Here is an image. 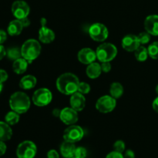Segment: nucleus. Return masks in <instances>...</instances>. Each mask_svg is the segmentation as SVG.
<instances>
[{
	"mask_svg": "<svg viewBox=\"0 0 158 158\" xmlns=\"http://www.w3.org/2000/svg\"><path fill=\"white\" fill-rule=\"evenodd\" d=\"M23 29V26L19 19L12 20L9 23L7 28V32L11 36L19 35L22 32Z\"/></svg>",
	"mask_w": 158,
	"mask_h": 158,
	"instance_id": "18",
	"label": "nucleus"
},
{
	"mask_svg": "<svg viewBox=\"0 0 158 158\" xmlns=\"http://www.w3.org/2000/svg\"><path fill=\"white\" fill-rule=\"evenodd\" d=\"M140 46V43L137 35H127L122 40V46L128 52H134Z\"/></svg>",
	"mask_w": 158,
	"mask_h": 158,
	"instance_id": "14",
	"label": "nucleus"
},
{
	"mask_svg": "<svg viewBox=\"0 0 158 158\" xmlns=\"http://www.w3.org/2000/svg\"><path fill=\"white\" fill-rule=\"evenodd\" d=\"M152 106H153V109H154V110L156 111L157 113H158V97L154 100V102H153Z\"/></svg>",
	"mask_w": 158,
	"mask_h": 158,
	"instance_id": "41",
	"label": "nucleus"
},
{
	"mask_svg": "<svg viewBox=\"0 0 158 158\" xmlns=\"http://www.w3.org/2000/svg\"><path fill=\"white\" fill-rule=\"evenodd\" d=\"M7 40V33L2 29H0V45H2Z\"/></svg>",
	"mask_w": 158,
	"mask_h": 158,
	"instance_id": "35",
	"label": "nucleus"
},
{
	"mask_svg": "<svg viewBox=\"0 0 158 158\" xmlns=\"http://www.w3.org/2000/svg\"><path fill=\"white\" fill-rule=\"evenodd\" d=\"M78 60L83 64H90L95 62L97 60V54L95 51L91 49L90 48H83L79 51L77 54Z\"/></svg>",
	"mask_w": 158,
	"mask_h": 158,
	"instance_id": "13",
	"label": "nucleus"
},
{
	"mask_svg": "<svg viewBox=\"0 0 158 158\" xmlns=\"http://www.w3.org/2000/svg\"><path fill=\"white\" fill-rule=\"evenodd\" d=\"M55 32L46 26V19H41V27L39 30V40L41 43L49 44L55 40Z\"/></svg>",
	"mask_w": 158,
	"mask_h": 158,
	"instance_id": "11",
	"label": "nucleus"
},
{
	"mask_svg": "<svg viewBox=\"0 0 158 158\" xmlns=\"http://www.w3.org/2000/svg\"><path fill=\"white\" fill-rule=\"evenodd\" d=\"M12 15L16 18V19H23L26 18L30 12V8L29 5L25 1L18 0L12 3Z\"/></svg>",
	"mask_w": 158,
	"mask_h": 158,
	"instance_id": "10",
	"label": "nucleus"
},
{
	"mask_svg": "<svg viewBox=\"0 0 158 158\" xmlns=\"http://www.w3.org/2000/svg\"><path fill=\"white\" fill-rule=\"evenodd\" d=\"M5 121L9 125H15L19 121V114L15 111H10L5 117Z\"/></svg>",
	"mask_w": 158,
	"mask_h": 158,
	"instance_id": "25",
	"label": "nucleus"
},
{
	"mask_svg": "<svg viewBox=\"0 0 158 158\" xmlns=\"http://www.w3.org/2000/svg\"><path fill=\"white\" fill-rule=\"evenodd\" d=\"M124 158H135V154L131 150H127L124 154Z\"/></svg>",
	"mask_w": 158,
	"mask_h": 158,
	"instance_id": "38",
	"label": "nucleus"
},
{
	"mask_svg": "<svg viewBox=\"0 0 158 158\" xmlns=\"http://www.w3.org/2000/svg\"><path fill=\"white\" fill-rule=\"evenodd\" d=\"M20 21H21L23 27H27V26H29V25H30V21H29V19H28L27 17H26V18L23 19H20Z\"/></svg>",
	"mask_w": 158,
	"mask_h": 158,
	"instance_id": "40",
	"label": "nucleus"
},
{
	"mask_svg": "<svg viewBox=\"0 0 158 158\" xmlns=\"http://www.w3.org/2000/svg\"><path fill=\"white\" fill-rule=\"evenodd\" d=\"M89 35L94 41L103 42L107 39L109 32L106 26L102 23H97L89 27Z\"/></svg>",
	"mask_w": 158,
	"mask_h": 158,
	"instance_id": "7",
	"label": "nucleus"
},
{
	"mask_svg": "<svg viewBox=\"0 0 158 158\" xmlns=\"http://www.w3.org/2000/svg\"><path fill=\"white\" fill-rule=\"evenodd\" d=\"M69 102H70L71 107L77 112L83 110L86 106V98L83 94L79 92H76L71 95Z\"/></svg>",
	"mask_w": 158,
	"mask_h": 158,
	"instance_id": "16",
	"label": "nucleus"
},
{
	"mask_svg": "<svg viewBox=\"0 0 158 158\" xmlns=\"http://www.w3.org/2000/svg\"><path fill=\"white\" fill-rule=\"evenodd\" d=\"M47 158H60L58 152L55 150H50L47 153Z\"/></svg>",
	"mask_w": 158,
	"mask_h": 158,
	"instance_id": "36",
	"label": "nucleus"
},
{
	"mask_svg": "<svg viewBox=\"0 0 158 158\" xmlns=\"http://www.w3.org/2000/svg\"><path fill=\"white\" fill-rule=\"evenodd\" d=\"M134 52H135L134 56H135V58L137 59V61L144 62L148 60V57L149 56V54H148V49L146 47H144V46H140Z\"/></svg>",
	"mask_w": 158,
	"mask_h": 158,
	"instance_id": "24",
	"label": "nucleus"
},
{
	"mask_svg": "<svg viewBox=\"0 0 158 158\" xmlns=\"http://www.w3.org/2000/svg\"><path fill=\"white\" fill-rule=\"evenodd\" d=\"M30 99L23 92H15L10 97L9 106L12 110L22 114L27 112L30 108Z\"/></svg>",
	"mask_w": 158,
	"mask_h": 158,
	"instance_id": "2",
	"label": "nucleus"
},
{
	"mask_svg": "<svg viewBox=\"0 0 158 158\" xmlns=\"http://www.w3.org/2000/svg\"><path fill=\"white\" fill-rule=\"evenodd\" d=\"M22 57L31 63L40 56L41 52V45L37 40L30 39L25 42L21 47Z\"/></svg>",
	"mask_w": 158,
	"mask_h": 158,
	"instance_id": "3",
	"label": "nucleus"
},
{
	"mask_svg": "<svg viewBox=\"0 0 158 158\" xmlns=\"http://www.w3.org/2000/svg\"><path fill=\"white\" fill-rule=\"evenodd\" d=\"M86 73L89 78L97 79V77H100L102 73L101 66L99 63L94 62V63L88 65Z\"/></svg>",
	"mask_w": 158,
	"mask_h": 158,
	"instance_id": "21",
	"label": "nucleus"
},
{
	"mask_svg": "<svg viewBox=\"0 0 158 158\" xmlns=\"http://www.w3.org/2000/svg\"><path fill=\"white\" fill-rule=\"evenodd\" d=\"M156 93L158 94V85L157 86H156Z\"/></svg>",
	"mask_w": 158,
	"mask_h": 158,
	"instance_id": "43",
	"label": "nucleus"
},
{
	"mask_svg": "<svg viewBox=\"0 0 158 158\" xmlns=\"http://www.w3.org/2000/svg\"><path fill=\"white\" fill-rule=\"evenodd\" d=\"M117 106L116 99L112 96L105 95L100 97L96 103V109L103 114L112 112Z\"/></svg>",
	"mask_w": 158,
	"mask_h": 158,
	"instance_id": "9",
	"label": "nucleus"
},
{
	"mask_svg": "<svg viewBox=\"0 0 158 158\" xmlns=\"http://www.w3.org/2000/svg\"><path fill=\"white\" fill-rule=\"evenodd\" d=\"M36 153V145L30 140H25L20 143L16 150L18 158H34Z\"/></svg>",
	"mask_w": 158,
	"mask_h": 158,
	"instance_id": "5",
	"label": "nucleus"
},
{
	"mask_svg": "<svg viewBox=\"0 0 158 158\" xmlns=\"http://www.w3.org/2000/svg\"><path fill=\"white\" fill-rule=\"evenodd\" d=\"M28 64H29V63H28L27 60L23 57H21V58L18 59L13 62L12 69L16 74H23L27 70Z\"/></svg>",
	"mask_w": 158,
	"mask_h": 158,
	"instance_id": "22",
	"label": "nucleus"
},
{
	"mask_svg": "<svg viewBox=\"0 0 158 158\" xmlns=\"http://www.w3.org/2000/svg\"><path fill=\"white\" fill-rule=\"evenodd\" d=\"M90 91V86L87 83L85 82H80V84L78 86V90L77 92L80 93L82 94H87Z\"/></svg>",
	"mask_w": 158,
	"mask_h": 158,
	"instance_id": "29",
	"label": "nucleus"
},
{
	"mask_svg": "<svg viewBox=\"0 0 158 158\" xmlns=\"http://www.w3.org/2000/svg\"><path fill=\"white\" fill-rule=\"evenodd\" d=\"M72 158H77V157H72Z\"/></svg>",
	"mask_w": 158,
	"mask_h": 158,
	"instance_id": "44",
	"label": "nucleus"
},
{
	"mask_svg": "<svg viewBox=\"0 0 158 158\" xmlns=\"http://www.w3.org/2000/svg\"><path fill=\"white\" fill-rule=\"evenodd\" d=\"M110 96H112L115 99L121 97V96L123 94V87L121 83L118 82L113 83L110 88Z\"/></svg>",
	"mask_w": 158,
	"mask_h": 158,
	"instance_id": "23",
	"label": "nucleus"
},
{
	"mask_svg": "<svg viewBox=\"0 0 158 158\" xmlns=\"http://www.w3.org/2000/svg\"><path fill=\"white\" fill-rule=\"evenodd\" d=\"M101 66V69L102 72L103 73H109L110 71L111 70V64L110 62H104V63H102V64L100 65Z\"/></svg>",
	"mask_w": 158,
	"mask_h": 158,
	"instance_id": "32",
	"label": "nucleus"
},
{
	"mask_svg": "<svg viewBox=\"0 0 158 158\" xmlns=\"http://www.w3.org/2000/svg\"><path fill=\"white\" fill-rule=\"evenodd\" d=\"M6 151V145L4 143V141L0 140V157L4 155Z\"/></svg>",
	"mask_w": 158,
	"mask_h": 158,
	"instance_id": "37",
	"label": "nucleus"
},
{
	"mask_svg": "<svg viewBox=\"0 0 158 158\" xmlns=\"http://www.w3.org/2000/svg\"><path fill=\"white\" fill-rule=\"evenodd\" d=\"M60 119L66 125H73L78 121V112L72 107H65L60 111Z\"/></svg>",
	"mask_w": 158,
	"mask_h": 158,
	"instance_id": "12",
	"label": "nucleus"
},
{
	"mask_svg": "<svg viewBox=\"0 0 158 158\" xmlns=\"http://www.w3.org/2000/svg\"><path fill=\"white\" fill-rule=\"evenodd\" d=\"M106 158H124V157L123 156L122 153H119L114 151L108 154Z\"/></svg>",
	"mask_w": 158,
	"mask_h": 158,
	"instance_id": "33",
	"label": "nucleus"
},
{
	"mask_svg": "<svg viewBox=\"0 0 158 158\" xmlns=\"http://www.w3.org/2000/svg\"><path fill=\"white\" fill-rule=\"evenodd\" d=\"M84 136V131L83 128L77 125H69L63 132V139L65 141L77 143L83 139Z\"/></svg>",
	"mask_w": 158,
	"mask_h": 158,
	"instance_id": "8",
	"label": "nucleus"
},
{
	"mask_svg": "<svg viewBox=\"0 0 158 158\" xmlns=\"http://www.w3.org/2000/svg\"><path fill=\"white\" fill-rule=\"evenodd\" d=\"M76 146L74 143L65 141L60 146V152L64 158H72L74 157L76 151Z\"/></svg>",
	"mask_w": 158,
	"mask_h": 158,
	"instance_id": "17",
	"label": "nucleus"
},
{
	"mask_svg": "<svg viewBox=\"0 0 158 158\" xmlns=\"http://www.w3.org/2000/svg\"><path fill=\"white\" fill-rule=\"evenodd\" d=\"M2 89H3V85H2V83H0V94H1L2 91Z\"/></svg>",
	"mask_w": 158,
	"mask_h": 158,
	"instance_id": "42",
	"label": "nucleus"
},
{
	"mask_svg": "<svg viewBox=\"0 0 158 158\" xmlns=\"http://www.w3.org/2000/svg\"><path fill=\"white\" fill-rule=\"evenodd\" d=\"M8 77H9V76H8L7 72L4 69H0V83H3L4 82H6Z\"/></svg>",
	"mask_w": 158,
	"mask_h": 158,
	"instance_id": "34",
	"label": "nucleus"
},
{
	"mask_svg": "<svg viewBox=\"0 0 158 158\" xmlns=\"http://www.w3.org/2000/svg\"><path fill=\"white\" fill-rule=\"evenodd\" d=\"M86 154H87V151L84 148H76L75 151V154H74V157L77 158H86Z\"/></svg>",
	"mask_w": 158,
	"mask_h": 158,
	"instance_id": "31",
	"label": "nucleus"
},
{
	"mask_svg": "<svg viewBox=\"0 0 158 158\" xmlns=\"http://www.w3.org/2000/svg\"><path fill=\"white\" fill-rule=\"evenodd\" d=\"M6 52H7L6 56H8V58L11 60H13V61L22 57L21 49H19L17 47L10 48V49H9L6 51Z\"/></svg>",
	"mask_w": 158,
	"mask_h": 158,
	"instance_id": "26",
	"label": "nucleus"
},
{
	"mask_svg": "<svg viewBox=\"0 0 158 158\" xmlns=\"http://www.w3.org/2000/svg\"><path fill=\"white\" fill-rule=\"evenodd\" d=\"M37 80L34 76L26 75L21 79L19 87L23 89H31L36 86Z\"/></svg>",
	"mask_w": 158,
	"mask_h": 158,
	"instance_id": "19",
	"label": "nucleus"
},
{
	"mask_svg": "<svg viewBox=\"0 0 158 158\" xmlns=\"http://www.w3.org/2000/svg\"><path fill=\"white\" fill-rule=\"evenodd\" d=\"M80 80L78 77L71 73H65L58 77L56 80L57 89L65 95H72L77 92Z\"/></svg>",
	"mask_w": 158,
	"mask_h": 158,
	"instance_id": "1",
	"label": "nucleus"
},
{
	"mask_svg": "<svg viewBox=\"0 0 158 158\" xmlns=\"http://www.w3.org/2000/svg\"><path fill=\"white\" fill-rule=\"evenodd\" d=\"M6 53H7V52H6V49H5L4 46H3L2 45H0V60H2V59L6 56Z\"/></svg>",
	"mask_w": 158,
	"mask_h": 158,
	"instance_id": "39",
	"label": "nucleus"
},
{
	"mask_svg": "<svg viewBox=\"0 0 158 158\" xmlns=\"http://www.w3.org/2000/svg\"><path fill=\"white\" fill-rule=\"evenodd\" d=\"M96 54H97V58L101 63L110 62L117 56V49L112 43H104L97 47Z\"/></svg>",
	"mask_w": 158,
	"mask_h": 158,
	"instance_id": "4",
	"label": "nucleus"
},
{
	"mask_svg": "<svg viewBox=\"0 0 158 158\" xmlns=\"http://www.w3.org/2000/svg\"><path fill=\"white\" fill-rule=\"evenodd\" d=\"M12 131L10 127V125L8 124L6 122L0 121V140L2 141H7L12 138Z\"/></svg>",
	"mask_w": 158,
	"mask_h": 158,
	"instance_id": "20",
	"label": "nucleus"
},
{
	"mask_svg": "<svg viewBox=\"0 0 158 158\" xmlns=\"http://www.w3.org/2000/svg\"><path fill=\"white\" fill-rule=\"evenodd\" d=\"M114 150L117 152L123 153L125 151V143L123 140H117L114 143Z\"/></svg>",
	"mask_w": 158,
	"mask_h": 158,
	"instance_id": "30",
	"label": "nucleus"
},
{
	"mask_svg": "<svg viewBox=\"0 0 158 158\" xmlns=\"http://www.w3.org/2000/svg\"><path fill=\"white\" fill-rule=\"evenodd\" d=\"M144 28L151 35H158V15H148L144 21Z\"/></svg>",
	"mask_w": 158,
	"mask_h": 158,
	"instance_id": "15",
	"label": "nucleus"
},
{
	"mask_svg": "<svg viewBox=\"0 0 158 158\" xmlns=\"http://www.w3.org/2000/svg\"><path fill=\"white\" fill-rule=\"evenodd\" d=\"M52 100V94L49 89L40 88L32 95V102L35 106H45L49 105Z\"/></svg>",
	"mask_w": 158,
	"mask_h": 158,
	"instance_id": "6",
	"label": "nucleus"
},
{
	"mask_svg": "<svg viewBox=\"0 0 158 158\" xmlns=\"http://www.w3.org/2000/svg\"><path fill=\"white\" fill-rule=\"evenodd\" d=\"M149 56L154 60H158V41L151 43L148 48Z\"/></svg>",
	"mask_w": 158,
	"mask_h": 158,
	"instance_id": "27",
	"label": "nucleus"
},
{
	"mask_svg": "<svg viewBox=\"0 0 158 158\" xmlns=\"http://www.w3.org/2000/svg\"><path fill=\"white\" fill-rule=\"evenodd\" d=\"M151 34L148 33V32H141V33L139 34V35H137V38H138V40L139 42H140V45H144L149 43L150 40H151Z\"/></svg>",
	"mask_w": 158,
	"mask_h": 158,
	"instance_id": "28",
	"label": "nucleus"
}]
</instances>
